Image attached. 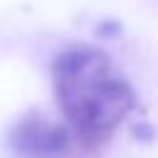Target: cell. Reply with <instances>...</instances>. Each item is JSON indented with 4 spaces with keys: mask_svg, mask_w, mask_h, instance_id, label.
I'll list each match as a JSON object with an SVG mask.
<instances>
[{
    "mask_svg": "<svg viewBox=\"0 0 158 158\" xmlns=\"http://www.w3.org/2000/svg\"><path fill=\"white\" fill-rule=\"evenodd\" d=\"M52 77L57 104L84 148L104 146L136 106L133 89L99 49H64L52 64Z\"/></svg>",
    "mask_w": 158,
    "mask_h": 158,
    "instance_id": "6da1fadb",
    "label": "cell"
},
{
    "mask_svg": "<svg viewBox=\"0 0 158 158\" xmlns=\"http://www.w3.org/2000/svg\"><path fill=\"white\" fill-rule=\"evenodd\" d=\"M62 123L47 118L40 111L22 116L10 131V148L20 158H67L72 138Z\"/></svg>",
    "mask_w": 158,
    "mask_h": 158,
    "instance_id": "7a4b0ae2",
    "label": "cell"
}]
</instances>
